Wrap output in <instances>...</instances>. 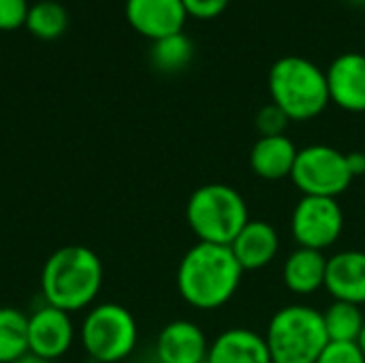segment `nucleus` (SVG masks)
<instances>
[{
  "mask_svg": "<svg viewBox=\"0 0 365 363\" xmlns=\"http://www.w3.org/2000/svg\"><path fill=\"white\" fill-rule=\"evenodd\" d=\"M353 173L346 163V152L338 148L314 143L297 152L291 182L304 197L338 199L353 184Z\"/></svg>",
  "mask_w": 365,
  "mask_h": 363,
  "instance_id": "nucleus-7",
  "label": "nucleus"
},
{
  "mask_svg": "<svg viewBox=\"0 0 365 363\" xmlns=\"http://www.w3.org/2000/svg\"><path fill=\"white\" fill-rule=\"evenodd\" d=\"M28 353V317L11 306H0V363H15Z\"/></svg>",
  "mask_w": 365,
  "mask_h": 363,
  "instance_id": "nucleus-19",
  "label": "nucleus"
},
{
  "mask_svg": "<svg viewBox=\"0 0 365 363\" xmlns=\"http://www.w3.org/2000/svg\"><path fill=\"white\" fill-rule=\"evenodd\" d=\"M248 220L250 212L244 195L229 184H205L188 197L186 223L199 242L231 246Z\"/></svg>",
  "mask_w": 365,
  "mask_h": 363,
  "instance_id": "nucleus-4",
  "label": "nucleus"
},
{
  "mask_svg": "<svg viewBox=\"0 0 365 363\" xmlns=\"http://www.w3.org/2000/svg\"><path fill=\"white\" fill-rule=\"evenodd\" d=\"M15 363H51V362H47V359H43V357H38V355L26 353V355H21V357H19Z\"/></svg>",
  "mask_w": 365,
  "mask_h": 363,
  "instance_id": "nucleus-27",
  "label": "nucleus"
},
{
  "mask_svg": "<svg viewBox=\"0 0 365 363\" xmlns=\"http://www.w3.org/2000/svg\"><path fill=\"white\" fill-rule=\"evenodd\" d=\"M244 270L229 246L197 242L182 257L175 274L180 297L197 310H218L229 304L240 285Z\"/></svg>",
  "mask_w": 365,
  "mask_h": 363,
  "instance_id": "nucleus-1",
  "label": "nucleus"
},
{
  "mask_svg": "<svg viewBox=\"0 0 365 363\" xmlns=\"http://www.w3.org/2000/svg\"><path fill=\"white\" fill-rule=\"evenodd\" d=\"M75 323L68 312L43 304L28 317V353L47 362L66 355L75 342Z\"/></svg>",
  "mask_w": 365,
  "mask_h": 363,
  "instance_id": "nucleus-9",
  "label": "nucleus"
},
{
  "mask_svg": "<svg viewBox=\"0 0 365 363\" xmlns=\"http://www.w3.org/2000/svg\"><path fill=\"white\" fill-rule=\"evenodd\" d=\"M357 347L361 349V353L365 355V325L364 329H361V334H359V338H357Z\"/></svg>",
  "mask_w": 365,
  "mask_h": 363,
  "instance_id": "nucleus-28",
  "label": "nucleus"
},
{
  "mask_svg": "<svg viewBox=\"0 0 365 363\" xmlns=\"http://www.w3.org/2000/svg\"><path fill=\"white\" fill-rule=\"evenodd\" d=\"M291 120L289 116L276 107L274 103L261 107L257 111V118H255V126H257V133L259 137H276V135H287V128H289Z\"/></svg>",
  "mask_w": 365,
  "mask_h": 363,
  "instance_id": "nucleus-22",
  "label": "nucleus"
},
{
  "mask_svg": "<svg viewBox=\"0 0 365 363\" xmlns=\"http://www.w3.org/2000/svg\"><path fill=\"white\" fill-rule=\"evenodd\" d=\"M327 257L321 250L297 246L282 265V282L293 295H312L325 289Z\"/></svg>",
  "mask_w": 365,
  "mask_h": 363,
  "instance_id": "nucleus-17",
  "label": "nucleus"
},
{
  "mask_svg": "<svg viewBox=\"0 0 365 363\" xmlns=\"http://www.w3.org/2000/svg\"><path fill=\"white\" fill-rule=\"evenodd\" d=\"M36 39L53 41L62 36L68 28V13L56 0H41L28 9L24 24Z\"/></svg>",
  "mask_w": 365,
  "mask_h": 363,
  "instance_id": "nucleus-21",
  "label": "nucleus"
},
{
  "mask_svg": "<svg viewBox=\"0 0 365 363\" xmlns=\"http://www.w3.org/2000/svg\"><path fill=\"white\" fill-rule=\"evenodd\" d=\"M188 17L195 19H214L222 15L231 0H182Z\"/></svg>",
  "mask_w": 365,
  "mask_h": 363,
  "instance_id": "nucleus-25",
  "label": "nucleus"
},
{
  "mask_svg": "<svg viewBox=\"0 0 365 363\" xmlns=\"http://www.w3.org/2000/svg\"><path fill=\"white\" fill-rule=\"evenodd\" d=\"M329 98L349 113L365 111V53L346 51L331 60L325 71Z\"/></svg>",
  "mask_w": 365,
  "mask_h": 363,
  "instance_id": "nucleus-11",
  "label": "nucleus"
},
{
  "mask_svg": "<svg viewBox=\"0 0 365 363\" xmlns=\"http://www.w3.org/2000/svg\"><path fill=\"white\" fill-rule=\"evenodd\" d=\"M28 0H0V30L11 32L26 24L28 15Z\"/></svg>",
  "mask_w": 365,
  "mask_h": 363,
  "instance_id": "nucleus-24",
  "label": "nucleus"
},
{
  "mask_svg": "<svg viewBox=\"0 0 365 363\" xmlns=\"http://www.w3.org/2000/svg\"><path fill=\"white\" fill-rule=\"evenodd\" d=\"M86 355L96 363H120L133 355L139 327L133 312L120 304H94L79 327Z\"/></svg>",
  "mask_w": 365,
  "mask_h": 363,
  "instance_id": "nucleus-6",
  "label": "nucleus"
},
{
  "mask_svg": "<svg viewBox=\"0 0 365 363\" xmlns=\"http://www.w3.org/2000/svg\"><path fill=\"white\" fill-rule=\"evenodd\" d=\"M267 88L272 103L280 107L291 122L314 120L331 103L325 71L304 56L278 58L269 68Z\"/></svg>",
  "mask_w": 365,
  "mask_h": 363,
  "instance_id": "nucleus-3",
  "label": "nucleus"
},
{
  "mask_svg": "<svg viewBox=\"0 0 365 363\" xmlns=\"http://www.w3.org/2000/svg\"><path fill=\"white\" fill-rule=\"evenodd\" d=\"M229 248L244 272H257L272 265L278 257L280 235L267 220H248Z\"/></svg>",
  "mask_w": 365,
  "mask_h": 363,
  "instance_id": "nucleus-14",
  "label": "nucleus"
},
{
  "mask_svg": "<svg viewBox=\"0 0 365 363\" xmlns=\"http://www.w3.org/2000/svg\"><path fill=\"white\" fill-rule=\"evenodd\" d=\"M346 163H349V169L353 173V178H361L365 175V152H346Z\"/></svg>",
  "mask_w": 365,
  "mask_h": 363,
  "instance_id": "nucleus-26",
  "label": "nucleus"
},
{
  "mask_svg": "<svg viewBox=\"0 0 365 363\" xmlns=\"http://www.w3.org/2000/svg\"><path fill=\"white\" fill-rule=\"evenodd\" d=\"M317 363H365V355L357 342H329Z\"/></svg>",
  "mask_w": 365,
  "mask_h": 363,
  "instance_id": "nucleus-23",
  "label": "nucleus"
},
{
  "mask_svg": "<svg viewBox=\"0 0 365 363\" xmlns=\"http://www.w3.org/2000/svg\"><path fill=\"white\" fill-rule=\"evenodd\" d=\"M325 289L338 302L365 306V250H342L327 259Z\"/></svg>",
  "mask_w": 365,
  "mask_h": 363,
  "instance_id": "nucleus-13",
  "label": "nucleus"
},
{
  "mask_svg": "<svg viewBox=\"0 0 365 363\" xmlns=\"http://www.w3.org/2000/svg\"><path fill=\"white\" fill-rule=\"evenodd\" d=\"M192 56H195V45H192L190 36L184 32L152 41L150 60H152L154 68H158L160 73H178V71L186 68L190 64Z\"/></svg>",
  "mask_w": 365,
  "mask_h": 363,
  "instance_id": "nucleus-20",
  "label": "nucleus"
},
{
  "mask_svg": "<svg viewBox=\"0 0 365 363\" xmlns=\"http://www.w3.org/2000/svg\"><path fill=\"white\" fill-rule=\"evenodd\" d=\"M344 231V212L338 199L304 197L291 214V235L297 246L312 250L331 248Z\"/></svg>",
  "mask_w": 365,
  "mask_h": 363,
  "instance_id": "nucleus-8",
  "label": "nucleus"
},
{
  "mask_svg": "<svg viewBox=\"0 0 365 363\" xmlns=\"http://www.w3.org/2000/svg\"><path fill=\"white\" fill-rule=\"evenodd\" d=\"M297 145L289 135L259 137L250 150V169L257 178L267 182L287 180L297 160Z\"/></svg>",
  "mask_w": 365,
  "mask_h": 363,
  "instance_id": "nucleus-16",
  "label": "nucleus"
},
{
  "mask_svg": "<svg viewBox=\"0 0 365 363\" xmlns=\"http://www.w3.org/2000/svg\"><path fill=\"white\" fill-rule=\"evenodd\" d=\"M103 289L101 257L79 244L51 252L41 270V295L45 304L68 315L90 310Z\"/></svg>",
  "mask_w": 365,
  "mask_h": 363,
  "instance_id": "nucleus-2",
  "label": "nucleus"
},
{
  "mask_svg": "<svg viewBox=\"0 0 365 363\" xmlns=\"http://www.w3.org/2000/svg\"><path fill=\"white\" fill-rule=\"evenodd\" d=\"M265 342L272 363H317L329 344L323 312L306 304L276 310L267 323Z\"/></svg>",
  "mask_w": 365,
  "mask_h": 363,
  "instance_id": "nucleus-5",
  "label": "nucleus"
},
{
  "mask_svg": "<svg viewBox=\"0 0 365 363\" xmlns=\"http://www.w3.org/2000/svg\"><path fill=\"white\" fill-rule=\"evenodd\" d=\"M205 363H272L265 336L248 327H229L214 338Z\"/></svg>",
  "mask_w": 365,
  "mask_h": 363,
  "instance_id": "nucleus-15",
  "label": "nucleus"
},
{
  "mask_svg": "<svg viewBox=\"0 0 365 363\" xmlns=\"http://www.w3.org/2000/svg\"><path fill=\"white\" fill-rule=\"evenodd\" d=\"M323 321L329 342H357L365 325L361 306L334 300L323 310Z\"/></svg>",
  "mask_w": 365,
  "mask_h": 363,
  "instance_id": "nucleus-18",
  "label": "nucleus"
},
{
  "mask_svg": "<svg viewBox=\"0 0 365 363\" xmlns=\"http://www.w3.org/2000/svg\"><path fill=\"white\" fill-rule=\"evenodd\" d=\"M210 342L203 329L186 319L167 323L156 340V357L160 363H205Z\"/></svg>",
  "mask_w": 365,
  "mask_h": 363,
  "instance_id": "nucleus-12",
  "label": "nucleus"
},
{
  "mask_svg": "<svg viewBox=\"0 0 365 363\" xmlns=\"http://www.w3.org/2000/svg\"><path fill=\"white\" fill-rule=\"evenodd\" d=\"M124 15L130 28L150 41L184 32L188 19L182 0H126Z\"/></svg>",
  "mask_w": 365,
  "mask_h": 363,
  "instance_id": "nucleus-10",
  "label": "nucleus"
},
{
  "mask_svg": "<svg viewBox=\"0 0 365 363\" xmlns=\"http://www.w3.org/2000/svg\"><path fill=\"white\" fill-rule=\"evenodd\" d=\"M355 2H361V4H365V0H355Z\"/></svg>",
  "mask_w": 365,
  "mask_h": 363,
  "instance_id": "nucleus-29",
  "label": "nucleus"
}]
</instances>
